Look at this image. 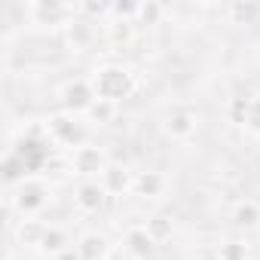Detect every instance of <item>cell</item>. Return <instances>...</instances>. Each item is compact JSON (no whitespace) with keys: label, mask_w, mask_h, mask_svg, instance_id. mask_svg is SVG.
Returning a JSON list of instances; mask_svg holds the SVG:
<instances>
[{"label":"cell","mask_w":260,"mask_h":260,"mask_svg":"<svg viewBox=\"0 0 260 260\" xmlns=\"http://www.w3.org/2000/svg\"><path fill=\"white\" fill-rule=\"evenodd\" d=\"M89 80L95 86V95L101 101H110V104H119L125 98H132L135 89H138L135 74L125 64H101V68H95V74Z\"/></svg>","instance_id":"1"},{"label":"cell","mask_w":260,"mask_h":260,"mask_svg":"<svg viewBox=\"0 0 260 260\" xmlns=\"http://www.w3.org/2000/svg\"><path fill=\"white\" fill-rule=\"evenodd\" d=\"M49 202H52V190H49V184H46L43 178H37V175L22 178V181L13 187V193H10V205H13V211H19L22 217H37L40 211H46Z\"/></svg>","instance_id":"2"},{"label":"cell","mask_w":260,"mask_h":260,"mask_svg":"<svg viewBox=\"0 0 260 260\" xmlns=\"http://www.w3.org/2000/svg\"><path fill=\"white\" fill-rule=\"evenodd\" d=\"M43 125H46V135H49V141L55 147H64V150L74 153L77 147L86 144V125H83V119L74 116V113H68V110L49 113Z\"/></svg>","instance_id":"3"},{"label":"cell","mask_w":260,"mask_h":260,"mask_svg":"<svg viewBox=\"0 0 260 260\" xmlns=\"http://www.w3.org/2000/svg\"><path fill=\"white\" fill-rule=\"evenodd\" d=\"M68 162H71V172H74L77 178H83V181H95V178H101V175L107 172L110 156H107L104 147L86 141L83 147H77V150L68 156Z\"/></svg>","instance_id":"4"},{"label":"cell","mask_w":260,"mask_h":260,"mask_svg":"<svg viewBox=\"0 0 260 260\" xmlns=\"http://www.w3.org/2000/svg\"><path fill=\"white\" fill-rule=\"evenodd\" d=\"M95 101H98V95H95L92 80L74 77V80H68V83L58 89V104H61V110H68V113H74V116H86V110H89Z\"/></svg>","instance_id":"5"},{"label":"cell","mask_w":260,"mask_h":260,"mask_svg":"<svg viewBox=\"0 0 260 260\" xmlns=\"http://www.w3.org/2000/svg\"><path fill=\"white\" fill-rule=\"evenodd\" d=\"M77 16V4H61V0H34L28 4V19L31 25L40 28H64L71 19Z\"/></svg>","instance_id":"6"},{"label":"cell","mask_w":260,"mask_h":260,"mask_svg":"<svg viewBox=\"0 0 260 260\" xmlns=\"http://www.w3.org/2000/svg\"><path fill=\"white\" fill-rule=\"evenodd\" d=\"M61 34H64V46H68L74 55L89 52V49L95 46V40H98L95 22H89V19H83V16H74V19L61 28Z\"/></svg>","instance_id":"7"},{"label":"cell","mask_w":260,"mask_h":260,"mask_svg":"<svg viewBox=\"0 0 260 260\" xmlns=\"http://www.w3.org/2000/svg\"><path fill=\"white\" fill-rule=\"evenodd\" d=\"M196 113L190 110V107H172L166 116H162V132H166V138H172V141H187V138H193L196 135Z\"/></svg>","instance_id":"8"},{"label":"cell","mask_w":260,"mask_h":260,"mask_svg":"<svg viewBox=\"0 0 260 260\" xmlns=\"http://www.w3.org/2000/svg\"><path fill=\"white\" fill-rule=\"evenodd\" d=\"M156 239L147 233V226H128L122 233V251L132 260H150L156 254Z\"/></svg>","instance_id":"9"},{"label":"cell","mask_w":260,"mask_h":260,"mask_svg":"<svg viewBox=\"0 0 260 260\" xmlns=\"http://www.w3.org/2000/svg\"><path fill=\"white\" fill-rule=\"evenodd\" d=\"M98 181H101V187H104L107 196H128L132 187H135V172L128 169V166H122V162H110L107 172Z\"/></svg>","instance_id":"10"},{"label":"cell","mask_w":260,"mask_h":260,"mask_svg":"<svg viewBox=\"0 0 260 260\" xmlns=\"http://www.w3.org/2000/svg\"><path fill=\"white\" fill-rule=\"evenodd\" d=\"M107 202V193L101 187V181H83L74 187V205L80 214H98Z\"/></svg>","instance_id":"11"},{"label":"cell","mask_w":260,"mask_h":260,"mask_svg":"<svg viewBox=\"0 0 260 260\" xmlns=\"http://www.w3.org/2000/svg\"><path fill=\"white\" fill-rule=\"evenodd\" d=\"M74 245H77V251H80L83 260H110V254H113L110 239L104 233H98V230H86Z\"/></svg>","instance_id":"12"},{"label":"cell","mask_w":260,"mask_h":260,"mask_svg":"<svg viewBox=\"0 0 260 260\" xmlns=\"http://www.w3.org/2000/svg\"><path fill=\"white\" fill-rule=\"evenodd\" d=\"M166 187H169V181H166V175H162V172H156V169L135 172L132 196H138V199H159V196L166 193Z\"/></svg>","instance_id":"13"},{"label":"cell","mask_w":260,"mask_h":260,"mask_svg":"<svg viewBox=\"0 0 260 260\" xmlns=\"http://www.w3.org/2000/svg\"><path fill=\"white\" fill-rule=\"evenodd\" d=\"M43 233H46V223H40L37 217H22V220L13 226V239H16V245H22V248H40Z\"/></svg>","instance_id":"14"},{"label":"cell","mask_w":260,"mask_h":260,"mask_svg":"<svg viewBox=\"0 0 260 260\" xmlns=\"http://www.w3.org/2000/svg\"><path fill=\"white\" fill-rule=\"evenodd\" d=\"M68 248H74V242H71V233L64 230V226H55V223H49L46 226V233H43V242H40V254L43 257H58L61 251H68Z\"/></svg>","instance_id":"15"},{"label":"cell","mask_w":260,"mask_h":260,"mask_svg":"<svg viewBox=\"0 0 260 260\" xmlns=\"http://www.w3.org/2000/svg\"><path fill=\"white\" fill-rule=\"evenodd\" d=\"M230 220H233L239 230L251 233V230L260 226V205H257L254 199H239V202L230 208Z\"/></svg>","instance_id":"16"},{"label":"cell","mask_w":260,"mask_h":260,"mask_svg":"<svg viewBox=\"0 0 260 260\" xmlns=\"http://www.w3.org/2000/svg\"><path fill=\"white\" fill-rule=\"evenodd\" d=\"M104 34H107V43L110 46L125 49L128 43L135 40V22H107L104 25Z\"/></svg>","instance_id":"17"},{"label":"cell","mask_w":260,"mask_h":260,"mask_svg":"<svg viewBox=\"0 0 260 260\" xmlns=\"http://www.w3.org/2000/svg\"><path fill=\"white\" fill-rule=\"evenodd\" d=\"M162 16H166V7L159 4V0H141V4H138V19H135V25L153 28V25L162 22Z\"/></svg>","instance_id":"18"},{"label":"cell","mask_w":260,"mask_h":260,"mask_svg":"<svg viewBox=\"0 0 260 260\" xmlns=\"http://www.w3.org/2000/svg\"><path fill=\"white\" fill-rule=\"evenodd\" d=\"M226 13H230L233 25H254V22L260 19V7L251 4V0H239V4H230Z\"/></svg>","instance_id":"19"},{"label":"cell","mask_w":260,"mask_h":260,"mask_svg":"<svg viewBox=\"0 0 260 260\" xmlns=\"http://www.w3.org/2000/svg\"><path fill=\"white\" fill-rule=\"evenodd\" d=\"M77 16L89 22H110V4L107 0H83V4H77Z\"/></svg>","instance_id":"20"},{"label":"cell","mask_w":260,"mask_h":260,"mask_svg":"<svg viewBox=\"0 0 260 260\" xmlns=\"http://www.w3.org/2000/svg\"><path fill=\"white\" fill-rule=\"evenodd\" d=\"M116 119V104H110V101H95L89 110H86V122H92V125H110Z\"/></svg>","instance_id":"21"},{"label":"cell","mask_w":260,"mask_h":260,"mask_svg":"<svg viewBox=\"0 0 260 260\" xmlns=\"http://www.w3.org/2000/svg\"><path fill=\"white\" fill-rule=\"evenodd\" d=\"M135 19H138L135 0H113L110 4V22H135Z\"/></svg>","instance_id":"22"},{"label":"cell","mask_w":260,"mask_h":260,"mask_svg":"<svg viewBox=\"0 0 260 260\" xmlns=\"http://www.w3.org/2000/svg\"><path fill=\"white\" fill-rule=\"evenodd\" d=\"M217 257H220V260H251V257H248V242H242V239H226V242L217 248Z\"/></svg>","instance_id":"23"},{"label":"cell","mask_w":260,"mask_h":260,"mask_svg":"<svg viewBox=\"0 0 260 260\" xmlns=\"http://www.w3.org/2000/svg\"><path fill=\"white\" fill-rule=\"evenodd\" d=\"M144 226H147V233H150L156 242H166V239H172V230H175V226H172V220H169L166 214H156V217H150Z\"/></svg>","instance_id":"24"},{"label":"cell","mask_w":260,"mask_h":260,"mask_svg":"<svg viewBox=\"0 0 260 260\" xmlns=\"http://www.w3.org/2000/svg\"><path fill=\"white\" fill-rule=\"evenodd\" d=\"M245 132H251L254 138H260V95H251L248 119H245Z\"/></svg>","instance_id":"25"},{"label":"cell","mask_w":260,"mask_h":260,"mask_svg":"<svg viewBox=\"0 0 260 260\" xmlns=\"http://www.w3.org/2000/svg\"><path fill=\"white\" fill-rule=\"evenodd\" d=\"M248 104H251V98H233L230 101V119L236 122V125H242L245 128V119H248Z\"/></svg>","instance_id":"26"},{"label":"cell","mask_w":260,"mask_h":260,"mask_svg":"<svg viewBox=\"0 0 260 260\" xmlns=\"http://www.w3.org/2000/svg\"><path fill=\"white\" fill-rule=\"evenodd\" d=\"M55 260H83V257H80V251H77V245H74V248H68V251H61V254H58Z\"/></svg>","instance_id":"27"},{"label":"cell","mask_w":260,"mask_h":260,"mask_svg":"<svg viewBox=\"0 0 260 260\" xmlns=\"http://www.w3.org/2000/svg\"><path fill=\"white\" fill-rule=\"evenodd\" d=\"M199 260H220V257H217V251H208V254H202Z\"/></svg>","instance_id":"28"},{"label":"cell","mask_w":260,"mask_h":260,"mask_svg":"<svg viewBox=\"0 0 260 260\" xmlns=\"http://www.w3.org/2000/svg\"><path fill=\"white\" fill-rule=\"evenodd\" d=\"M7 260H31V257H25V254H7Z\"/></svg>","instance_id":"29"},{"label":"cell","mask_w":260,"mask_h":260,"mask_svg":"<svg viewBox=\"0 0 260 260\" xmlns=\"http://www.w3.org/2000/svg\"><path fill=\"white\" fill-rule=\"evenodd\" d=\"M251 260H257V257H251Z\"/></svg>","instance_id":"30"}]
</instances>
